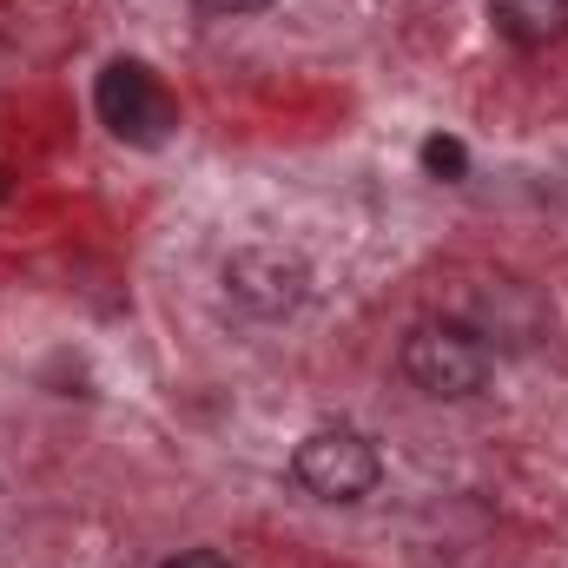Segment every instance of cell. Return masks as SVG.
<instances>
[{"mask_svg":"<svg viewBox=\"0 0 568 568\" xmlns=\"http://www.w3.org/2000/svg\"><path fill=\"white\" fill-rule=\"evenodd\" d=\"M159 568H232L219 549H185V556H172V562H159Z\"/></svg>","mask_w":568,"mask_h":568,"instance_id":"cell-7","label":"cell"},{"mask_svg":"<svg viewBox=\"0 0 568 568\" xmlns=\"http://www.w3.org/2000/svg\"><path fill=\"white\" fill-rule=\"evenodd\" d=\"M93 106H100V120L126 145H159L179 126V100L159 87V73L140 67V60H113L100 73V87H93Z\"/></svg>","mask_w":568,"mask_h":568,"instance_id":"cell-3","label":"cell"},{"mask_svg":"<svg viewBox=\"0 0 568 568\" xmlns=\"http://www.w3.org/2000/svg\"><path fill=\"white\" fill-rule=\"evenodd\" d=\"M205 13H258V7H272V0H199Z\"/></svg>","mask_w":568,"mask_h":568,"instance_id":"cell-8","label":"cell"},{"mask_svg":"<svg viewBox=\"0 0 568 568\" xmlns=\"http://www.w3.org/2000/svg\"><path fill=\"white\" fill-rule=\"evenodd\" d=\"M291 476H297V489L317 496V503H364V496L377 489L384 463H377V449H371L364 429L337 424V429H311V436L291 449Z\"/></svg>","mask_w":568,"mask_h":568,"instance_id":"cell-2","label":"cell"},{"mask_svg":"<svg viewBox=\"0 0 568 568\" xmlns=\"http://www.w3.org/2000/svg\"><path fill=\"white\" fill-rule=\"evenodd\" d=\"M424 165L436 179H463V172H469V152L456 140H424Z\"/></svg>","mask_w":568,"mask_h":568,"instance_id":"cell-6","label":"cell"},{"mask_svg":"<svg viewBox=\"0 0 568 568\" xmlns=\"http://www.w3.org/2000/svg\"><path fill=\"white\" fill-rule=\"evenodd\" d=\"M489 20L509 47H556L568 40V0H489Z\"/></svg>","mask_w":568,"mask_h":568,"instance_id":"cell-5","label":"cell"},{"mask_svg":"<svg viewBox=\"0 0 568 568\" xmlns=\"http://www.w3.org/2000/svg\"><path fill=\"white\" fill-rule=\"evenodd\" d=\"M404 377L424 397H476L489 384V344L476 337V324H417L404 337Z\"/></svg>","mask_w":568,"mask_h":568,"instance_id":"cell-1","label":"cell"},{"mask_svg":"<svg viewBox=\"0 0 568 568\" xmlns=\"http://www.w3.org/2000/svg\"><path fill=\"white\" fill-rule=\"evenodd\" d=\"M7 192H13V179H7V172H0V199H7Z\"/></svg>","mask_w":568,"mask_h":568,"instance_id":"cell-9","label":"cell"},{"mask_svg":"<svg viewBox=\"0 0 568 568\" xmlns=\"http://www.w3.org/2000/svg\"><path fill=\"white\" fill-rule=\"evenodd\" d=\"M304 284H311V272H304L297 258H284V252H239V258L225 265V291H232L245 311H258V317H284V311L304 297Z\"/></svg>","mask_w":568,"mask_h":568,"instance_id":"cell-4","label":"cell"}]
</instances>
